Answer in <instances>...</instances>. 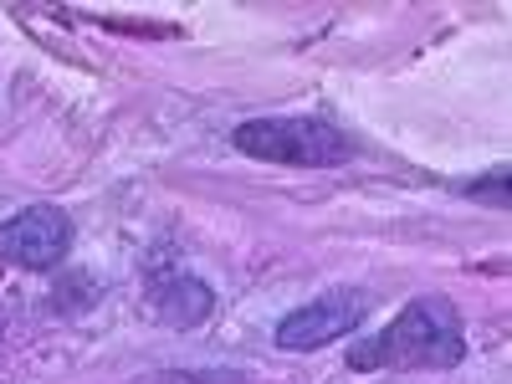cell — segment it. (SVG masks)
<instances>
[{
    "label": "cell",
    "mask_w": 512,
    "mask_h": 384,
    "mask_svg": "<svg viewBox=\"0 0 512 384\" xmlns=\"http://www.w3.org/2000/svg\"><path fill=\"white\" fill-rule=\"evenodd\" d=\"M461 359H466L461 313L446 297H415L384 333H369L349 349V369H359V374H374V369H456Z\"/></svg>",
    "instance_id": "obj_1"
},
{
    "label": "cell",
    "mask_w": 512,
    "mask_h": 384,
    "mask_svg": "<svg viewBox=\"0 0 512 384\" xmlns=\"http://www.w3.org/2000/svg\"><path fill=\"white\" fill-rule=\"evenodd\" d=\"M231 144L251 159L297 164V169H328L354 154V144L323 118H251L231 134Z\"/></svg>",
    "instance_id": "obj_2"
},
{
    "label": "cell",
    "mask_w": 512,
    "mask_h": 384,
    "mask_svg": "<svg viewBox=\"0 0 512 384\" xmlns=\"http://www.w3.org/2000/svg\"><path fill=\"white\" fill-rule=\"evenodd\" d=\"M364 313H369V297L359 287H333V292L318 297V303L297 308L277 323V349H292V354L323 349V344H333V338L354 333L364 323Z\"/></svg>",
    "instance_id": "obj_3"
},
{
    "label": "cell",
    "mask_w": 512,
    "mask_h": 384,
    "mask_svg": "<svg viewBox=\"0 0 512 384\" xmlns=\"http://www.w3.org/2000/svg\"><path fill=\"white\" fill-rule=\"evenodd\" d=\"M67 246H72V221L57 205H31V210H16L11 221H0V262L11 267L47 272L67 256Z\"/></svg>",
    "instance_id": "obj_4"
},
{
    "label": "cell",
    "mask_w": 512,
    "mask_h": 384,
    "mask_svg": "<svg viewBox=\"0 0 512 384\" xmlns=\"http://www.w3.org/2000/svg\"><path fill=\"white\" fill-rule=\"evenodd\" d=\"M149 297H154V308L175 323H200L210 313V287L195 282V277H164V282H154Z\"/></svg>",
    "instance_id": "obj_5"
},
{
    "label": "cell",
    "mask_w": 512,
    "mask_h": 384,
    "mask_svg": "<svg viewBox=\"0 0 512 384\" xmlns=\"http://www.w3.org/2000/svg\"><path fill=\"white\" fill-rule=\"evenodd\" d=\"M466 195L492 200V205H502V210H507V169H497V175H492L487 185H466Z\"/></svg>",
    "instance_id": "obj_6"
}]
</instances>
